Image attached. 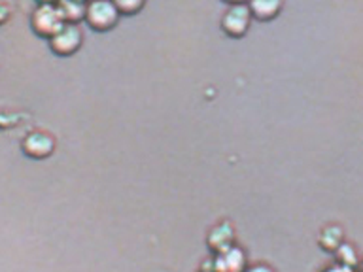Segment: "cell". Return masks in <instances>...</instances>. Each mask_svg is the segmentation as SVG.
<instances>
[{"label": "cell", "instance_id": "obj_16", "mask_svg": "<svg viewBox=\"0 0 363 272\" xmlns=\"http://www.w3.org/2000/svg\"><path fill=\"white\" fill-rule=\"evenodd\" d=\"M322 272H356V271H350V268H345V266H340V265H337V263H335V265L325 266Z\"/></svg>", "mask_w": 363, "mask_h": 272}, {"label": "cell", "instance_id": "obj_6", "mask_svg": "<svg viewBox=\"0 0 363 272\" xmlns=\"http://www.w3.org/2000/svg\"><path fill=\"white\" fill-rule=\"evenodd\" d=\"M246 268H248L246 251L238 248L237 244L221 254H216L210 259V271L212 272H244Z\"/></svg>", "mask_w": 363, "mask_h": 272}, {"label": "cell", "instance_id": "obj_2", "mask_svg": "<svg viewBox=\"0 0 363 272\" xmlns=\"http://www.w3.org/2000/svg\"><path fill=\"white\" fill-rule=\"evenodd\" d=\"M119 17L121 16H119L118 8H116V2L96 0V2L87 4L84 21L95 33H108V30H112L118 25Z\"/></svg>", "mask_w": 363, "mask_h": 272}, {"label": "cell", "instance_id": "obj_5", "mask_svg": "<svg viewBox=\"0 0 363 272\" xmlns=\"http://www.w3.org/2000/svg\"><path fill=\"white\" fill-rule=\"evenodd\" d=\"M21 152L34 161L48 159L51 153L55 152V138L44 130H33V132L23 136Z\"/></svg>", "mask_w": 363, "mask_h": 272}, {"label": "cell", "instance_id": "obj_3", "mask_svg": "<svg viewBox=\"0 0 363 272\" xmlns=\"http://www.w3.org/2000/svg\"><path fill=\"white\" fill-rule=\"evenodd\" d=\"M252 25V13L248 4L235 2L227 6L225 13L221 17V28L229 38H244Z\"/></svg>", "mask_w": 363, "mask_h": 272}, {"label": "cell", "instance_id": "obj_13", "mask_svg": "<svg viewBox=\"0 0 363 272\" xmlns=\"http://www.w3.org/2000/svg\"><path fill=\"white\" fill-rule=\"evenodd\" d=\"M17 123H19V121H17L16 113H0V129L2 130L11 129V127H16Z\"/></svg>", "mask_w": 363, "mask_h": 272}, {"label": "cell", "instance_id": "obj_14", "mask_svg": "<svg viewBox=\"0 0 363 272\" xmlns=\"http://www.w3.org/2000/svg\"><path fill=\"white\" fill-rule=\"evenodd\" d=\"M244 272H277L271 265H265V263H255V265H250Z\"/></svg>", "mask_w": 363, "mask_h": 272}, {"label": "cell", "instance_id": "obj_17", "mask_svg": "<svg viewBox=\"0 0 363 272\" xmlns=\"http://www.w3.org/2000/svg\"><path fill=\"white\" fill-rule=\"evenodd\" d=\"M357 271L363 272V259H362V263H359V266H357Z\"/></svg>", "mask_w": 363, "mask_h": 272}, {"label": "cell", "instance_id": "obj_15", "mask_svg": "<svg viewBox=\"0 0 363 272\" xmlns=\"http://www.w3.org/2000/svg\"><path fill=\"white\" fill-rule=\"evenodd\" d=\"M11 17V10L8 4H0V25L8 23V19Z\"/></svg>", "mask_w": 363, "mask_h": 272}, {"label": "cell", "instance_id": "obj_11", "mask_svg": "<svg viewBox=\"0 0 363 272\" xmlns=\"http://www.w3.org/2000/svg\"><path fill=\"white\" fill-rule=\"evenodd\" d=\"M59 10L62 13V19L67 25H78L79 21L85 19V10H87V4L84 2H68V0H61L57 2Z\"/></svg>", "mask_w": 363, "mask_h": 272}, {"label": "cell", "instance_id": "obj_10", "mask_svg": "<svg viewBox=\"0 0 363 272\" xmlns=\"http://www.w3.org/2000/svg\"><path fill=\"white\" fill-rule=\"evenodd\" d=\"M335 263L345 268H350V271H357V266L362 263V257L357 254V249L354 244L350 242H342L340 248L335 251Z\"/></svg>", "mask_w": 363, "mask_h": 272}, {"label": "cell", "instance_id": "obj_4", "mask_svg": "<svg viewBox=\"0 0 363 272\" xmlns=\"http://www.w3.org/2000/svg\"><path fill=\"white\" fill-rule=\"evenodd\" d=\"M84 44V34L78 25H65L59 33L50 38V50L59 57H70Z\"/></svg>", "mask_w": 363, "mask_h": 272}, {"label": "cell", "instance_id": "obj_7", "mask_svg": "<svg viewBox=\"0 0 363 272\" xmlns=\"http://www.w3.org/2000/svg\"><path fill=\"white\" fill-rule=\"evenodd\" d=\"M206 246L214 255L235 246V227L231 221H221L212 227L206 234Z\"/></svg>", "mask_w": 363, "mask_h": 272}, {"label": "cell", "instance_id": "obj_18", "mask_svg": "<svg viewBox=\"0 0 363 272\" xmlns=\"http://www.w3.org/2000/svg\"><path fill=\"white\" fill-rule=\"evenodd\" d=\"M201 272H212V271H201Z\"/></svg>", "mask_w": 363, "mask_h": 272}, {"label": "cell", "instance_id": "obj_9", "mask_svg": "<svg viewBox=\"0 0 363 272\" xmlns=\"http://www.w3.org/2000/svg\"><path fill=\"white\" fill-rule=\"evenodd\" d=\"M346 242L345 231L340 225H325L322 231L318 232V246L325 251V254H335L340 248V244Z\"/></svg>", "mask_w": 363, "mask_h": 272}, {"label": "cell", "instance_id": "obj_12", "mask_svg": "<svg viewBox=\"0 0 363 272\" xmlns=\"http://www.w3.org/2000/svg\"><path fill=\"white\" fill-rule=\"evenodd\" d=\"M144 6H146L144 0H118V2H116V8H118L119 16L125 17L136 16L138 11L144 10Z\"/></svg>", "mask_w": 363, "mask_h": 272}, {"label": "cell", "instance_id": "obj_8", "mask_svg": "<svg viewBox=\"0 0 363 272\" xmlns=\"http://www.w3.org/2000/svg\"><path fill=\"white\" fill-rule=\"evenodd\" d=\"M248 8L250 13H252V19L267 23L280 16L284 2H280V0H254V2H250Z\"/></svg>", "mask_w": 363, "mask_h": 272}, {"label": "cell", "instance_id": "obj_1", "mask_svg": "<svg viewBox=\"0 0 363 272\" xmlns=\"http://www.w3.org/2000/svg\"><path fill=\"white\" fill-rule=\"evenodd\" d=\"M30 28L40 38H53L67 23L57 2H38L30 13Z\"/></svg>", "mask_w": 363, "mask_h": 272}]
</instances>
